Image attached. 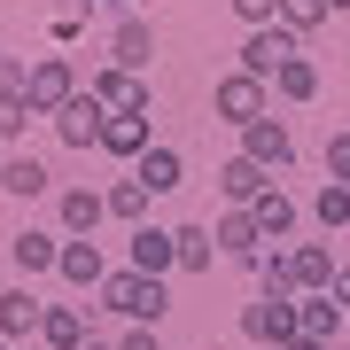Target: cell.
Returning a JSON list of instances; mask_svg holds the SVG:
<instances>
[{"mask_svg": "<svg viewBox=\"0 0 350 350\" xmlns=\"http://www.w3.org/2000/svg\"><path fill=\"white\" fill-rule=\"evenodd\" d=\"M133 273H148V280L179 273V241H172V226H133Z\"/></svg>", "mask_w": 350, "mask_h": 350, "instance_id": "cell-14", "label": "cell"}, {"mask_svg": "<svg viewBox=\"0 0 350 350\" xmlns=\"http://www.w3.org/2000/svg\"><path fill=\"white\" fill-rule=\"evenodd\" d=\"M101 304H109V312L125 319V327H156L163 312H172V296H163V280L133 273V265H125V273H109V280H101Z\"/></svg>", "mask_w": 350, "mask_h": 350, "instance_id": "cell-1", "label": "cell"}, {"mask_svg": "<svg viewBox=\"0 0 350 350\" xmlns=\"http://www.w3.org/2000/svg\"><path fill=\"white\" fill-rule=\"evenodd\" d=\"M86 94H94L109 117H148V78H133V70H109V63H101V70L86 78Z\"/></svg>", "mask_w": 350, "mask_h": 350, "instance_id": "cell-5", "label": "cell"}, {"mask_svg": "<svg viewBox=\"0 0 350 350\" xmlns=\"http://www.w3.org/2000/svg\"><path fill=\"white\" fill-rule=\"evenodd\" d=\"M312 218L327 226V234H342V226H350V187H335V179H327V187L312 195Z\"/></svg>", "mask_w": 350, "mask_h": 350, "instance_id": "cell-27", "label": "cell"}, {"mask_svg": "<svg viewBox=\"0 0 350 350\" xmlns=\"http://www.w3.org/2000/svg\"><path fill=\"white\" fill-rule=\"evenodd\" d=\"M273 94H280V101H312V94H319V63H312V55H296V63H280Z\"/></svg>", "mask_w": 350, "mask_h": 350, "instance_id": "cell-25", "label": "cell"}, {"mask_svg": "<svg viewBox=\"0 0 350 350\" xmlns=\"http://www.w3.org/2000/svg\"><path fill=\"white\" fill-rule=\"evenodd\" d=\"M55 273H63V280L78 288V296H86V288L101 296V280H109V265H101V250H94V241H63V257H55Z\"/></svg>", "mask_w": 350, "mask_h": 350, "instance_id": "cell-20", "label": "cell"}, {"mask_svg": "<svg viewBox=\"0 0 350 350\" xmlns=\"http://www.w3.org/2000/svg\"><path fill=\"white\" fill-rule=\"evenodd\" d=\"M288 350H335V342H312V335H296V342H288Z\"/></svg>", "mask_w": 350, "mask_h": 350, "instance_id": "cell-36", "label": "cell"}, {"mask_svg": "<svg viewBox=\"0 0 350 350\" xmlns=\"http://www.w3.org/2000/svg\"><path fill=\"white\" fill-rule=\"evenodd\" d=\"M0 350H16V342H0Z\"/></svg>", "mask_w": 350, "mask_h": 350, "instance_id": "cell-41", "label": "cell"}, {"mask_svg": "<svg viewBox=\"0 0 350 350\" xmlns=\"http://www.w3.org/2000/svg\"><path fill=\"white\" fill-rule=\"evenodd\" d=\"M109 218L148 226V187H140V179H117V187H109Z\"/></svg>", "mask_w": 350, "mask_h": 350, "instance_id": "cell-26", "label": "cell"}, {"mask_svg": "<svg viewBox=\"0 0 350 350\" xmlns=\"http://www.w3.org/2000/svg\"><path fill=\"white\" fill-rule=\"evenodd\" d=\"M86 16H94V0H55V8H47V31H55V39H78Z\"/></svg>", "mask_w": 350, "mask_h": 350, "instance_id": "cell-30", "label": "cell"}, {"mask_svg": "<svg viewBox=\"0 0 350 350\" xmlns=\"http://www.w3.org/2000/svg\"><path fill=\"white\" fill-rule=\"evenodd\" d=\"M296 55H304V39L288 31V24H265V31H250V39H241V70H250V78H265V86H273V78H280V63H296Z\"/></svg>", "mask_w": 350, "mask_h": 350, "instance_id": "cell-4", "label": "cell"}, {"mask_svg": "<svg viewBox=\"0 0 350 350\" xmlns=\"http://www.w3.org/2000/svg\"><path fill=\"white\" fill-rule=\"evenodd\" d=\"M296 335L335 342V335H342V304H335V296H296Z\"/></svg>", "mask_w": 350, "mask_h": 350, "instance_id": "cell-24", "label": "cell"}, {"mask_svg": "<svg viewBox=\"0 0 350 350\" xmlns=\"http://www.w3.org/2000/svg\"><path fill=\"white\" fill-rule=\"evenodd\" d=\"M117 350H163V342H156V327H125V335H117Z\"/></svg>", "mask_w": 350, "mask_h": 350, "instance_id": "cell-34", "label": "cell"}, {"mask_svg": "<svg viewBox=\"0 0 350 350\" xmlns=\"http://www.w3.org/2000/svg\"><path fill=\"white\" fill-rule=\"evenodd\" d=\"M234 16H241L250 31H265V24H280V0H234Z\"/></svg>", "mask_w": 350, "mask_h": 350, "instance_id": "cell-31", "label": "cell"}, {"mask_svg": "<svg viewBox=\"0 0 350 350\" xmlns=\"http://www.w3.org/2000/svg\"><path fill=\"white\" fill-rule=\"evenodd\" d=\"M94 8H117V16H133V0H94Z\"/></svg>", "mask_w": 350, "mask_h": 350, "instance_id": "cell-37", "label": "cell"}, {"mask_svg": "<svg viewBox=\"0 0 350 350\" xmlns=\"http://www.w3.org/2000/svg\"><path fill=\"white\" fill-rule=\"evenodd\" d=\"M0 187H8L16 202H31V195H47V187H55V172H47V163H39L31 148H16L8 163H0Z\"/></svg>", "mask_w": 350, "mask_h": 350, "instance_id": "cell-21", "label": "cell"}, {"mask_svg": "<svg viewBox=\"0 0 350 350\" xmlns=\"http://www.w3.org/2000/svg\"><path fill=\"white\" fill-rule=\"evenodd\" d=\"M31 63H39V55H0V86H8V94H24V78H31Z\"/></svg>", "mask_w": 350, "mask_h": 350, "instance_id": "cell-33", "label": "cell"}, {"mask_svg": "<svg viewBox=\"0 0 350 350\" xmlns=\"http://www.w3.org/2000/svg\"><path fill=\"white\" fill-rule=\"evenodd\" d=\"M265 187H273V172H265V163H250V156H226V163H218V195H226V211H250Z\"/></svg>", "mask_w": 350, "mask_h": 350, "instance_id": "cell-13", "label": "cell"}, {"mask_svg": "<svg viewBox=\"0 0 350 350\" xmlns=\"http://www.w3.org/2000/svg\"><path fill=\"white\" fill-rule=\"evenodd\" d=\"M211 109L226 117V125L250 133L257 117H273V86H265V78H250V70H226L218 86H211Z\"/></svg>", "mask_w": 350, "mask_h": 350, "instance_id": "cell-3", "label": "cell"}, {"mask_svg": "<svg viewBox=\"0 0 350 350\" xmlns=\"http://www.w3.org/2000/svg\"><path fill=\"white\" fill-rule=\"evenodd\" d=\"M78 94H86V86H78L70 55H39V63H31V78H24V101H31V117H63Z\"/></svg>", "mask_w": 350, "mask_h": 350, "instance_id": "cell-2", "label": "cell"}, {"mask_svg": "<svg viewBox=\"0 0 350 350\" xmlns=\"http://www.w3.org/2000/svg\"><path fill=\"white\" fill-rule=\"evenodd\" d=\"M327 179H335V187H350V133L327 140Z\"/></svg>", "mask_w": 350, "mask_h": 350, "instance_id": "cell-32", "label": "cell"}, {"mask_svg": "<svg viewBox=\"0 0 350 350\" xmlns=\"http://www.w3.org/2000/svg\"><path fill=\"white\" fill-rule=\"evenodd\" d=\"M241 156L265 163V172H288V163H296V133H288V117H257V125L241 133Z\"/></svg>", "mask_w": 350, "mask_h": 350, "instance_id": "cell-9", "label": "cell"}, {"mask_svg": "<svg viewBox=\"0 0 350 350\" xmlns=\"http://www.w3.org/2000/svg\"><path fill=\"white\" fill-rule=\"evenodd\" d=\"M55 218H63V241H94V226L109 218V195H94V187H63Z\"/></svg>", "mask_w": 350, "mask_h": 350, "instance_id": "cell-12", "label": "cell"}, {"mask_svg": "<svg viewBox=\"0 0 350 350\" xmlns=\"http://www.w3.org/2000/svg\"><path fill=\"white\" fill-rule=\"evenodd\" d=\"M327 8H335V16H342V8H350V0H327Z\"/></svg>", "mask_w": 350, "mask_h": 350, "instance_id": "cell-39", "label": "cell"}, {"mask_svg": "<svg viewBox=\"0 0 350 350\" xmlns=\"http://www.w3.org/2000/svg\"><path fill=\"white\" fill-rule=\"evenodd\" d=\"M0 163H8V148H0Z\"/></svg>", "mask_w": 350, "mask_h": 350, "instance_id": "cell-40", "label": "cell"}, {"mask_svg": "<svg viewBox=\"0 0 350 350\" xmlns=\"http://www.w3.org/2000/svg\"><path fill=\"white\" fill-rule=\"evenodd\" d=\"M211 234H218V250L234 257V265H257V257H265V234H257V218H250V211H226Z\"/></svg>", "mask_w": 350, "mask_h": 350, "instance_id": "cell-19", "label": "cell"}, {"mask_svg": "<svg viewBox=\"0 0 350 350\" xmlns=\"http://www.w3.org/2000/svg\"><path fill=\"white\" fill-rule=\"evenodd\" d=\"M133 179H140L148 195H172V187H187V163H179V148H172V140H156V148L133 163Z\"/></svg>", "mask_w": 350, "mask_h": 350, "instance_id": "cell-17", "label": "cell"}, {"mask_svg": "<svg viewBox=\"0 0 350 350\" xmlns=\"http://www.w3.org/2000/svg\"><path fill=\"white\" fill-rule=\"evenodd\" d=\"M156 140H148V117H109L101 125V156H125V163H140Z\"/></svg>", "mask_w": 350, "mask_h": 350, "instance_id": "cell-23", "label": "cell"}, {"mask_svg": "<svg viewBox=\"0 0 350 350\" xmlns=\"http://www.w3.org/2000/svg\"><path fill=\"white\" fill-rule=\"evenodd\" d=\"M94 335H101V327H94L86 304H47V327H39V342H47V350H86Z\"/></svg>", "mask_w": 350, "mask_h": 350, "instance_id": "cell-11", "label": "cell"}, {"mask_svg": "<svg viewBox=\"0 0 350 350\" xmlns=\"http://www.w3.org/2000/svg\"><path fill=\"white\" fill-rule=\"evenodd\" d=\"M250 218H257V234H265V241H273V250H280V241L296 234V218H304V211H296V195H288L280 179H273V187H265V195L250 202Z\"/></svg>", "mask_w": 350, "mask_h": 350, "instance_id": "cell-16", "label": "cell"}, {"mask_svg": "<svg viewBox=\"0 0 350 350\" xmlns=\"http://www.w3.org/2000/svg\"><path fill=\"white\" fill-rule=\"evenodd\" d=\"M148 55H156V24L148 16H117V31H109V70H133V78H148Z\"/></svg>", "mask_w": 350, "mask_h": 350, "instance_id": "cell-6", "label": "cell"}, {"mask_svg": "<svg viewBox=\"0 0 350 350\" xmlns=\"http://www.w3.org/2000/svg\"><path fill=\"white\" fill-rule=\"evenodd\" d=\"M172 241H179V273H211V257H218V234H211V218H187V226H172Z\"/></svg>", "mask_w": 350, "mask_h": 350, "instance_id": "cell-22", "label": "cell"}, {"mask_svg": "<svg viewBox=\"0 0 350 350\" xmlns=\"http://www.w3.org/2000/svg\"><path fill=\"white\" fill-rule=\"evenodd\" d=\"M327 16H335V8H327V0H280V24L296 31V39H304V31H319Z\"/></svg>", "mask_w": 350, "mask_h": 350, "instance_id": "cell-29", "label": "cell"}, {"mask_svg": "<svg viewBox=\"0 0 350 350\" xmlns=\"http://www.w3.org/2000/svg\"><path fill=\"white\" fill-rule=\"evenodd\" d=\"M8 257H16V273H55V257H63V234H47V226H24V234L8 241Z\"/></svg>", "mask_w": 350, "mask_h": 350, "instance_id": "cell-18", "label": "cell"}, {"mask_svg": "<svg viewBox=\"0 0 350 350\" xmlns=\"http://www.w3.org/2000/svg\"><path fill=\"white\" fill-rule=\"evenodd\" d=\"M101 125H109V109H101L94 94H78L63 117H55V140H63V148H101Z\"/></svg>", "mask_w": 350, "mask_h": 350, "instance_id": "cell-15", "label": "cell"}, {"mask_svg": "<svg viewBox=\"0 0 350 350\" xmlns=\"http://www.w3.org/2000/svg\"><path fill=\"white\" fill-rule=\"evenodd\" d=\"M241 335L265 342V350H288V342H296V304H280V296L241 304Z\"/></svg>", "mask_w": 350, "mask_h": 350, "instance_id": "cell-7", "label": "cell"}, {"mask_svg": "<svg viewBox=\"0 0 350 350\" xmlns=\"http://www.w3.org/2000/svg\"><path fill=\"white\" fill-rule=\"evenodd\" d=\"M86 350H117V335H94V342H86Z\"/></svg>", "mask_w": 350, "mask_h": 350, "instance_id": "cell-38", "label": "cell"}, {"mask_svg": "<svg viewBox=\"0 0 350 350\" xmlns=\"http://www.w3.org/2000/svg\"><path fill=\"white\" fill-rule=\"evenodd\" d=\"M327 296H335L342 312H350V265H342V273H335V288H327Z\"/></svg>", "mask_w": 350, "mask_h": 350, "instance_id": "cell-35", "label": "cell"}, {"mask_svg": "<svg viewBox=\"0 0 350 350\" xmlns=\"http://www.w3.org/2000/svg\"><path fill=\"white\" fill-rule=\"evenodd\" d=\"M39 327H47V304H39L24 280H16V288H0V342H31Z\"/></svg>", "mask_w": 350, "mask_h": 350, "instance_id": "cell-10", "label": "cell"}, {"mask_svg": "<svg viewBox=\"0 0 350 350\" xmlns=\"http://www.w3.org/2000/svg\"><path fill=\"white\" fill-rule=\"evenodd\" d=\"M335 250H327V241H288V280H296V296H327V288H335Z\"/></svg>", "mask_w": 350, "mask_h": 350, "instance_id": "cell-8", "label": "cell"}, {"mask_svg": "<svg viewBox=\"0 0 350 350\" xmlns=\"http://www.w3.org/2000/svg\"><path fill=\"white\" fill-rule=\"evenodd\" d=\"M24 125H31V101L0 86V148H8V156H16V140H24Z\"/></svg>", "mask_w": 350, "mask_h": 350, "instance_id": "cell-28", "label": "cell"}]
</instances>
